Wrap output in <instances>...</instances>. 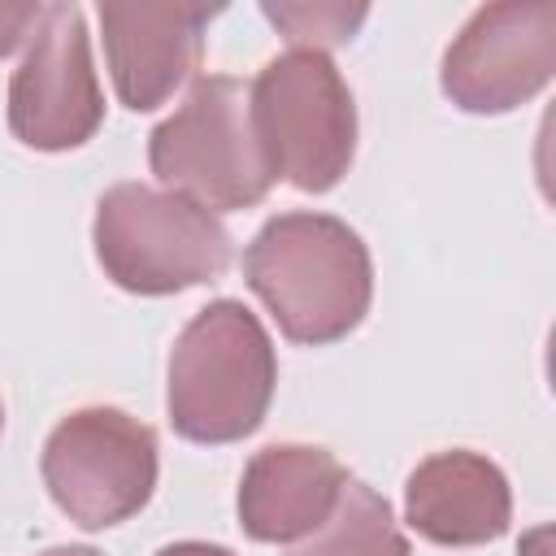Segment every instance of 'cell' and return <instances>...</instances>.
<instances>
[{
  "mask_svg": "<svg viewBox=\"0 0 556 556\" xmlns=\"http://www.w3.org/2000/svg\"><path fill=\"white\" fill-rule=\"evenodd\" d=\"M243 278L291 343L352 334L374 300V265L361 235L330 213H282L243 252Z\"/></svg>",
  "mask_w": 556,
  "mask_h": 556,
  "instance_id": "6da1fadb",
  "label": "cell"
},
{
  "mask_svg": "<svg viewBox=\"0 0 556 556\" xmlns=\"http://www.w3.org/2000/svg\"><path fill=\"white\" fill-rule=\"evenodd\" d=\"M278 361L265 326L239 300L200 308L169 356V421L191 443L248 439L274 400Z\"/></svg>",
  "mask_w": 556,
  "mask_h": 556,
  "instance_id": "7a4b0ae2",
  "label": "cell"
},
{
  "mask_svg": "<svg viewBox=\"0 0 556 556\" xmlns=\"http://www.w3.org/2000/svg\"><path fill=\"white\" fill-rule=\"evenodd\" d=\"M152 174L208 213L252 208L278 182L252 117V83L208 74L148 139Z\"/></svg>",
  "mask_w": 556,
  "mask_h": 556,
  "instance_id": "3957f363",
  "label": "cell"
},
{
  "mask_svg": "<svg viewBox=\"0 0 556 556\" xmlns=\"http://www.w3.org/2000/svg\"><path fill=\"white\" fill-rule=\"evenodd\" d=\"M91 239L104 274L135 295L187 291L230 265L226 226L204 204L148 182L109 187L96 204Z\"/></svg>",
  "mask_w": 556,
  "mask_h": 556,
  "instance_id": "277c9868",
  "label": "cell"
},
{
  "mask_svg": "<svg viewBox=\"0 0 556 556\" xmlns=\"http://www.w3.org/2000/svg\"><path fill=\"white\" fill-rule=\"evenodd\" d=\"M252 117L274 174L300 191H330L356 152V104L326 52L291 48L252 78Z\"/></svg>",
  "mask_w": 556,
  "mask_h": 556,
  "instance_id": "5b68a950",
  "label": "cell"
},
{
  "mask_svg": "<svg viewBox=\"0 0 556 556\" xmlns=\"http://www.w3.org/2000/svg\"><path fill=\"white\" fill-rule=\"evenodd\" d=\"M43 486L83 530L135 517L156 491V434L148 421L91 404L56 421L43 443Z\"/></svg>",
  "mask_w": 556,
  "mask_h": 556,
  "instance_id": "8992f818",
  "label": "cell"
},
{
  "mask_svg": "<svg viewBox=\"0 0 556 556\" xmlns=\"http://www.w3.org/2000/svg\"><path fill=\"white\" fill-rule=\"evenodd\" d=\"M104 117L91 70V39L78 4H48L9 83V126L26 148L65 152L96 135Z\"/></svg>",
  "mask_w": 556,
  "mask_h": 556,
  "instance_id": "52a82bcc",
  "label": "cell"
},
{
  "mask_svg": "<svg viewBox=\"0 0 556 556\" xmlns=\"http://www.w3.org/2000/svg\"><path fill=\"white\" fill-rule=\"evenodd\" d=\"M556 70V4H486L443 56V91L465 113H508Z\"/></svg>",
  "mask_w": 556,
  "mask_h": 556,
  "instance_id": "ba28073f",
  "label": "cell"
},
{
  "mask_svg": "<svg viewBox=\"0 0 556 556\" xmlns=\"http://www.w3.org/2000/svg\"><path fill=\"white\" fill-rule=\"evenodd\" d=\"M213 17V4H100L117 100L135 113L165 104L200 70Z\"/></svg>",
  "mask_w": 556,
  "mask_h": 556,
  "instance_id": "9c48e42d",
  "label": "cell"
},
{
  "mask_svg": "<svg viewBox=\"0 0 556 556\" xmlns=\"http://www.w3.org/2000/svg\"><path fill=\"white\" fill-rule=\"evenodd\" d=\"M348 469L334 452L308 443H274L256 452L239 482V521L256 543H295L308 539L330 508Z\"/></svg>",
  "mask_w": 556,
  "mask_h": 556,
  "instance_id": "30bf717a",
  "label": "cell"
},
{
  "mask_svg": "<svg viewBox=\"0 0 556 556\" xmlns=\"http://www.w3.org/2000/svg\"><path fill=\"white\" fill-rule=\"evenodd\" d=\"M408 526L443 547H473L491 543L508 530L513 517V495L500 473L478 452H434L408 473L404 491Z\"/></svg>",
  "mask_w": 556,
  "mask_h": 556,
  "instance_id": "8fae6325",
  "label": "cell"
},
{
  "mask_svg": "<svg viewBox=\"0 0 556 556\" xmlns=\"http://www.w3.org/2000/svg\"><path fill=\"white\" fill-rule=\"evenodd\" d=\"M287 556H413V552L391 517V504L374 486L348 478L330 517Z\"/></svg>",
  "mask_w": 556,
  "mask_h": 556,
  "instance_id": "7c38bea8",
  "label": "cell"
},
{
  "mask_svg": "<svg viewBox=\"0 0 556 556\" xmlns=\"http://www.w3.org/2000/svg\"><path fill=\"white\" fill-rule=\"evenodd\" d=\"M261 13L278 26V35L308 52L348 43L369 17L365 4H261Z\"/></svg>",
  "mask_w": 556,
  "mask_h": 556,
  "instance_id": "4fadbf2b",
  "label": "cell"
},
{
  "mask_svg": "<svg viewBox=\"0 0 556 556\" xmlns=\"http://www.w3.org/2000/svg\"><path fill=\"white\" fill-rule=\"evenodd\" d=\"M43 17V4H0V56H9L17 43L35 35Z\"/></svg>",
  "mask_w": 556,
  "mask_h": 556,
  "instance_id": "5bb4252c",
  "label": "cell"
},
{
  "mask_svg": "<svg viewBox=\"0 0 556 556\" xmlns=\"http://www.w3.org/2000/svg\"><path fill=\"white\" fill-rule=\"evenodd\" d=\"M156 556H235V552L230 547H217V543H169Z\"/></svg>",
  "mask_w": 556,
  "mask_h": 556,
  "instance_id": "9a60e30c",
  "label": "cell"
},
{
  "mask_svg": "<svg viewBox=\"0 0 556 556\" xmlns=\"http://www.w3.org/2000/svg\"><path fill=\"white\" fill-rule=\"evenodd\" d=\"M543 547H547V530H534L530 543H526V556H547Z\"/></svg>",
  "mask_w": 556,
  "mask_h": 556,
  "instance_id": "2e32d148",
  "label": "cell"
},
{
  "mask_svg": "<svg viewBox=\"0 0 556 556\" xmlns=\"http://www.w3.org/2000/svg\"><path fill=\"white\" fill-rule=\"evenodd\" d=\"M43 556H100L96 547H48Z\"/></svg>",
  "mask_w": 556,
  "mask_h": 556,
  "instance_id": "e0dca14e",
  "label": "cell"
},
{
  "mask_svg": "<svg viewBox=\"0 0 556 556\" xmlns=\"http://www.w3.org/2000/svg\"><path fill=\"white\" fill-rule=\"evenodd\" d=\"M0 430H4V404H0Z\"/></svg>",
  "mask_w": 556,
  "mask_h": 556,
  "instance_id": "ac0fdd59",
  "label": "cell"
}]
</instances>
